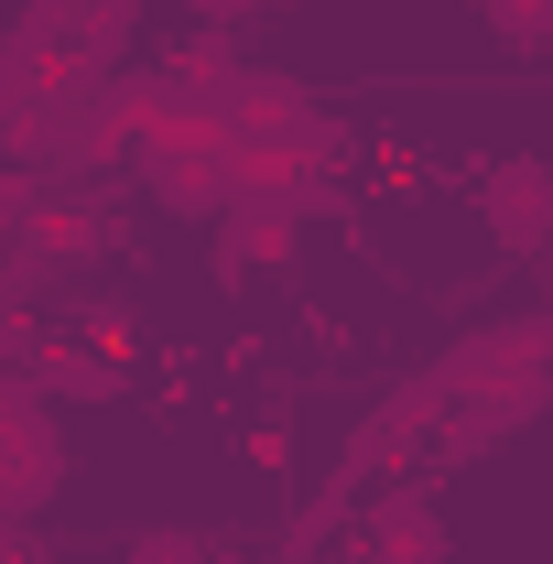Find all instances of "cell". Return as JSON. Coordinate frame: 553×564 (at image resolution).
Listing matches in <instances>:
<instances>
[{
	"mask_svg": "<svg viewBox=\"0 0 553 564\" xmlns=\"http://www.w3.org/2000/svg\"><path fill=\"white\" fill-rule=\"evenodd\" d=\"M131 163H141V185H152L163 207H185V217H217V207H228V131H217L196 98L163 109V120H141V131H131Z\"/></svg>",
	"mask_w": 553,
	"mask_h": 564,
	"instance_id": "1",
	"label": "cell"
},
{
	"mask_svg": "<svg viewBox=\"0 0 553 564\" xmlns=\"http://www.w3.org/2000/svg\"><path fill=\"white\" fill-rule=\"evenodd\" d=\"M499 22V44H553V0H478Z\"/></svg>",
	"mask_w": 553,
	"mask_h": 564,
	"instance_id": "8",
	"label": "cell"
},
{
	"mask_svg": "<svg viewBox=\"0 0 553 564\" xmlns=\"http://www.w3.org/2000/svg\"><path fill=\"white\" fill-rule=\"evenodd\" d=\"M347 564H445V510H434V489H380L358 510V554Z\"/></svg>",
	"mask_w": 553,
	"mask_h": 564,
	"instance_id": "4",
	"label": "cell"
},
{
	"mask_svg": "<svg viewBox=\"0 0 553 564\" xmlns=\"http://www.w3.org/2000/svg\"><path fill=\"white\" fill-rule=\"evenodd\" d=\"M120 564H217V554L196 543V532H141V543H131Z\"/></svg>",
	"mask_w": 553,
	"mask_h": 564,
	"instance_id": "10",
	"label": "cell"
},
{
	"mask_svg": "<svg viewBox=\"0 0 553 564\" xmlns=\"http://www.w3.org/2000/svg\"><path fill=\"white\" fill-rule=\"evenodd\" d=\"M185 11H196V22H250L261 0H185Z\"/></svg>",
	"mask_w": 553,
	"mask_h": 564,
	"instance_id": "11",
	"label": "cell"
},
{
	"mask_svg": "<svg viewBox=\"0 0 553 564\" xmlns=\"http://www.w3.org/2000/svg\"><path fill=\"white\" fill-rule=\"evenodd\" d=\"M55 391H76V402H98V391H120V369L98 348H76V358H55Z\"/></svg>",
	"mask_w": 553,
	"mask_h": 564,
	"instance_id": "9",
	"label": "cell"
},
{
	"mask_svg": "<svg viewBox=\"0 0 553 564\" xmlns=\"http://www.w3.org/2000/svg\"><path fill=\"white\" fill-rule=\"evenodd\" d=\"M543 358H553V326L543 315H510V326L456 337L423 380H434V402H456V391H499V380H543Z\"/></svg>",
	"mask_w": 553,
	"mask_h": 564,
	"instance_id": "3",
	"label": "cell"
},
{
	"mask_svg": "<svg viewBox=\"0 0 553 564\" xmlns=\"http://www.w3.org/2000/svg\"><path fill=\"white\" fill-rule=\"evenodd\" d=\"M478 217H488V239H499L510 261L543 250V239H553V174H543V163H499L488 196H478Z\"/></svg>",
	"mask_w": 553,
	"mask_h": 564,
	"instance_id": "5",
	"label": "cell"
},
{
	"mask_svg": "<svg viewBox=\"0 0 553 564\" xmlns=\"http://www.w3.org/2000/svg\"><path fill=\"white\" fill-rule=\"evenodd\" d=\"M55 489H66V423H55L44 391L0 380V510H11V521H33Z\"/></svg>",
	"mask_w": 553,
	"mask_h": 564,
	"instance_id": "2",
	"label": "cell"
},
{
	"mask_svg": "<svg viewBox=\"0 0 553 564\" xmlns=\"http://www.w3.org/2000/svg\"><path fill=\"white\" fill-rule=\"evenodd\" d=\"M272 261H293V207H250V196H228V207H217V272L250 282V272H272Z\"/></svg>",
	"mask_w": 553,
	"mask_h": 564,
	"instance_id": "7",
	"label": "cell"
},
{
	"mask_svg": "<svg viewBox=\"0 0 553 564\" xmlns=\"http://www.w3.org/2000/svg\"><path fill=\"white\" fill-rule=\"evenodd\" d=\"M293 109H315V98H304L293 76H272V66H228V76H217V98H207V120H217L228 141H250V131H282Z\"/></svg>",
	"mask_w": 553,
	"mask_h": 564,
	"instance_id": "6",
	"label": "cell"
}]
</instances>
